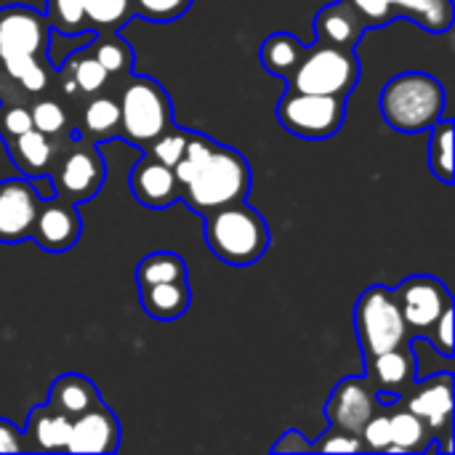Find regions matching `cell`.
Wrapping results in <instances>:
<instances>
[{"mask_svg": "<svg viewBox=\"0 0 455 455\" xmlns=\"http://www.w3.org/2000/svg\"><path fill=\"white\" fill-rule=\"evenodd\" d=\"M133 16L149 21H173L192 8V0H131Z\"/></svg>", "mask_w": 455, "mask_h": 455, "instance_id": "38", "label": "cell"}, {"mask_svg": "<svg viewBox=\"0 0 455 455\" xmlns=\"http://www.w3.org/2000/svg\"><path fill=\"white\" fill-rule=\"evenodd\" d=\"M69 424L64 413L51 408L48 403L37 405L27 416V427L21 432L24 453H51V451H64L69 440Z\"/></svg>", "mask_w": 455, "mask_h": 455, "instance_id": "19", "label": "cell"}, {"mask_svg": "<svg viewBox=\"0 0 455 455\" xmlns=\"http://www.w3.org/2000/svg\"><path fill=\"white\" fill-rule=\"evenodd\" d=\"M173 280H189L187 261L173 251H155L144 256L136 267V285H157V283H173Z\"/></svg>", "mask_w": 455, "mask_h": 455, "instance_id": "30", "label": "cell"}, {"mask_svg": "<svg viewBox=\"0 0 455 455\" xmlns=\"http://www.w3.org/2000/svg\"><path fill=\"white\" fill-rule=\"evenodd\" d=\"M347 117V99L325 96V93H307L288 88L277 101V120L280 125L309 141L333 139Z\"/></svg>", "mask_w": 455, "mask_h": 455, "instance_id": "7", "label": "cell"}, {"mask_svg": "<svg viewBox=\"0 0 455 455\" xmlns=\"http://www.w3.org/2000/svg\"><path fill=\"white\" fill-rule=\"evenodd\" d=\"M392 293H395V301L400 307V315L405 320L411 339L416 336L424 339L437 323V317L448 307H453V296L448 285L432 275H411Z\"/></svg>", "mask_w": 455, "mask_h": 455, "instance_id": "10", "label": "cell"}, {"mask_svg": "<svg viewBox=\"0 0 455 455\" xmlns=\"http://www.w3.org/2000/svg\"><path fill=\"white\" fill-rule=\"evenodd\" d=\"M304 51H307V45L296 35H291V32H272L261 43V48H259V59H261V64H264V69L269 75L291 80V75L299 67Z\"/></svg>", "mask_w": 455, "mask_h": 455, "instance_id": "25", "label": "cell"}, {"mask_svg": "<svg viewBox=\"0 0 455 455\" xmlns=\"http://www.w3.org/2000/svg\"><path fill=\"white\" fill-rule=\"evenodd\" d=\"M99 400H101L99 387L91 379H85L80 373H64L51 384L45 403L51 408H56L59 413H64L67 419H75V416L85 413L88 408H93Z\"/></svg>", "mask_w": 455, "mask_h": 455, "instance_id": "22", "label": "cell"}, {"mask_svg": "<svg viewBox=\"0 0 455 455\" xmlns=\"http://www.w3.org/2000/svg\"><path fill=\"white\" fill-rule=\"evenodd\" d=\"M272 453H312V443L299 432V429H288L280 435V440L272 445Z\"/></svg>", "mask_w": 455, "mask_h": 455, "instance_id": "42", "label": "cell"}, {"mask_svg": "<svg viewBox=\"0 0 455 455\" xmlns=\"http://www.w3.org/2000/svg\"><path fill=\"white\" fill-rule=\"evenodd\" d=\"M365 21L357 16V11L347 0H336L331 5H323L315 16V37L317 43H328L336 48L355 51L357 43L365 35Z\"/></svg>", "mask_w": 455, "mask_h": 455, "instance_id": "18", "label": "cell"}, {"mask_svg": "<svg viewBox=\"0 0 455 455\" xmlns=\"http://www.w3.org/2000/svg\"><path fill=\"white\" fill-rule=\"evenodd\" d=\"M389 405V429H392V443L387 453H427L437 451V443L432 440L429 429L419 416H413L408 408L400 403H387Z\"/></svg>", "mask_w": 455, "mask_h": 455, "instance_id": "23", "label": "cell"}, {"mask_svg": "<svg viewBox=\"0 0 455 455\" xmlns=\"http://www.w3.org/2000/svg\"><path fill=\"white\" fill-rule=\"evenodd\" d=\"M312 453H365V445H363L360 435L331 424L317 437V443H312Z\"/></svg>", "mask_w": 455, "mask_h": 455, "instance_id": "37", "label": "cell"}, {"mask_svg": "<svg viewBox=\"0 0 455 455\" xmlns=\"http://www.w3.org/2000/svg\"><path fill=\"white\" fill-rule=\"evenodd\" d=\"M29 115H32V128H37L40 133L51 139H64L72 131V117H69L67 104L51 93L35 96L29 104Z\"/></svg>", "mask_w": 455, "mask_h": 455, "instance_id": "29", "label": "cell"}, {"mask_svg": "<svg viewBox=\"0 0 455 455\" xmlns=\"http://www.w3.org/2000/svg\"><path fill=\"white\" fill-rule=\"evenodd\" d=\"M424 339H427V344H432L437 349V355L453 357V307H448L437 317V323L432 325V331Z\"/></svg>", "mask_w": 455, "mask_h": 455, "instance_id": "41", "label": "cell"}, {"mask_svg": "<svg viewBox=\"0 0 455 455\" xmlns=\"http://www.w3.org/2000/svg\"><path fill=\"white\" fill-rule=\"evenodd\" d=\"M203 219L211 253L229 267H251L269 248V227L264 216L245 200L216 208Z\"/></svg>", "mask_w": 455, "mask_h": 455, "instance_id": "2", "label": "cell"}, {"mask_svg": "<svg viewBox=\"0 0 455 455\" xmlns=\"http://www.w3.org/2000/svg\"><path fill=\"white\" fill-rule=\"evenodd\" d=\"M83 11L91 32H117L131 16V0H83Z\"/></svg>", "mask_w": 455, "mask_h": 455, "instance_id": "34", "label": "cell"}, {"mask_svg": "<svg viewBox=\"0 0 455 455\" xmlns=\"http://www.w3.org/2000/svg\"><path fill=\"white\" fill-rule=\"evenodd\" d=\"M360 440L365 445V451H376V453H387L389 443H392V429H389V405H381L360 429Z\"/></svg>", "mask_w": 455, "mask_h": 455, "instance_id": "39", "label": "cell"}, {"mask_svg": "<svg viewBox=\"0 0 455 455\" xmlns=\"http://www.w3.org/2000/svg\"><path fill=\"white\" fill-rule=\"evenodd\" d=\"M0 453H24L21 429L5 419H0Z\"/></svg>", "mask_w": 455, "mask_h": 455, "instance_id": "43", "label": "cell"}, {"mask_svg": "<svg viewBox=\"0 0 455 455\" xmlns=\"http://www.w3.org/2000/svg\"><path fill=\"white\" fill-rule=\"evenodd\" d=\"M128 187L133 197L149 208V211H163L179 200V181L173 168L163 165L160 160L144 155L128 173Z\"/></svg>", "mask_w": 455, "mask_h": 455, "instance_id": "17", "label": "cell"}, {"mask_svg": "<svg viewBox=\"0 0 455 455\" xmlns=\"http://www.w3.org/2000/svg\"><path fill=\"white\" fill-rule=\"evenodd\" d=\"M0 72H5V77L16 85L19 96L29 99V96H40V93H48L56 72H53V64L48 56H27V59H19L8 67H0Z\"/></svg>", "mask_w": 455, "mask_h": 455, "instance_id": "26", "label": "cell"}, {"mask_svg": "<svg viewBox=\"0 0 455 455\" xmlns=\"http://www.w3.org/2000/svg\"><path fill=\"white\" fill-rule=\"evenodd\" d=\"M45 21L51 32L59 35H88V19L83 11V0H45Z\"/></svg>", "mask_w": 455, "mask_h": 455, "instance_id": "33", "label": "cell"}, {"mask_svg": "<svg viewBox=\"0 0 455 455\" xmlns=\"http://www.w3.org/2000/svg\"><path fill=\"white\" fill-rule=\"evenodd\" d=\"M59 67L69 72V77L75 80V85H77V91H80L83 99L85 96H93V93H101L109 85V80H112L109 72L99 64V59L91 53L88 45H83L77 53L67 56Z\"/></svg>", "mask_w": 455, "mask_h": 455, "instance_id": "28", "label": "cell"}, {"mask_svg": "<svg viewBox=\"0 0 455 455\" xmlns=\"http://www.w3.org/2000/svg\"><path fill=\"white\" fill-rule=\"evenodd\" d=\"M187 139H189V131L187 128H176V125H168L144 152L155 160H160L163 165L173 168L179 163V157L184 155V147H187Z\"/></svg>", "mask_w": 455, "mask_h": 455, "instance_id": "35", "label": "cell"}, {"mask_svg": "<svg viewBox=\"0 0 455 455\" xmlns=\"http://www.w3.org/2000/svg\"><path fill=\"white\" fill-rule=\"evenodd\" d=\"M251 184L253 173L245 155L227 144H213L211 155L203 160L195 176L179 189V200L187 203L195 213L205 216L216 208L245 200Z\"/></svg>", "mask_w": 455, "mask_h": 455, "instance_id": "1", "label": "cell"}, {"mask_svg": "<svg viewBox=\"0 0 455 455\" xmlns=\"http://www.w3.org/2000/svg\"><path fill=\"white\" fill-rule=\"evenodd\" d=\"M32 128V115H29V104L24 101V96L19 99H3L0 101V139L3 144L16 139L19 133Z\"/></svg>", "mask_w": 455, "mask_h": 455, "instance_id": "36", "label": "cell"}, {"mask_svg": "<svg viewBox=\"0 0 455 455\" xmlns=\"http://www.w3.org/2000/svg\"><path fill=\"white\" fill-rule=\"evenodd\" d=\"M395 16H405L432 35L453 27V0H395Z\"/></svg>", "mask_w": 455, "mask_h": 455, "instance_id": "27", "label": "cell"}, {"mask_svg": "<svg viewBox=\"0 0 455 455\" xmlns=\"http://www.w3.org/2000/svg\"><path fill=\"white\" fill-rule=\"evenodd\" d=\"M389 3H392V8H395V0H389Z\"/></svg>", "mask_w": 455, "mask_h": 455, "instance_id": "44", "label": "cell"}, {"mask_svg": "<svg viewBox=\"0 0 455 455\" xmlns=\"http://www.w3.org/2000/svg\"><path fill=\"white\" fill-rule=\"evenodd\" d=\"M83 235V219L75 203L51 195L43 197L29 229V240L45 253H67L77 245Z\"/></svg>", "mask_w": 455, "mask_h": 455, "instance_id": "12", "label": "cell"}, {"mask_svg": "<svg viewBox=\"0 0 455 455\" xmlns=\"http://www.w3.org/2000/svg\"><path fill=\"white\" fill-rule=\"evenodd\" d=\"M91 53L99 59V64L109 72V77H128L133 69V51L117 32H99L88 43Z\"/></svg>", "mask_w": 455, "mask_h": 455, "instance_id": "31", "label": "cell"}, {"mask_svg": "<svg viewBox=\"0 0 455 455\" xmlns=\"http://www.w3.org/2000/svg\"><path fill=\"white\" fill-rule=\"evenodd\" d=\"M357 83H360V59L355 51L336 48L328 43H315L304 51L299 67L288 80V88L349 99Z\"/></svg>", "mask_w": 455, "mask_h": 455, "instance_id": "5", "label": "cell"}, {"mask_svg": "<svg viewBox=\"0 0 455 455\" xmlns=\"http://www.w3.org/2000/svg\"><path fill=\"white\" fill-rule=\"evenodd\" d=\"M429 168L443 184H453V123L440 117L429 128Z\"/></svg>", "mask_w": 455, "mask_h": 455, "instance_id": "32", "label": "cell"}, {"mask_svg": "<svg viewBox=\"0 0 455 455\" xmlns=\"http://www.w3.org/2000/svg\"><path fill=\"white\" fill-rule=\"evenodd\" d=\"M355 331L365 360L411 341L395 293L387 285H371L363 291L355 304Z\"/></svg>", "mask_w": 455, "mask_h": 455, "instance_id": "6", "label": "cell"}, {"mask_svg": "<svg viewBox=\"0 0 455 455\" xmlns=\"http://www.w3.org/2000/svg\"><path fill=\"white\" fill-rule=\"evenodd\" d=\"M379 107L395 131L424 133L445 112V88L427 72H400L384 85Z\"/></svg>", "mask_w": 455, "mask_h": 455, "instance_id": "3", "label": "cell"}, {"mask_svg": "<svg viewBox=\"0 0 455 455\" xmlns=\"http://www.w3.org/2000/svg\"><path fill=\"white\" fill-rule=\"evenodd\" d=\"M384 403L379 400V392L368 381V376H349L339 381L325 403V419L333 427L349 429L360 435L365 421L381 408Z\"/></svg>", "mask_w": 455, "mask_h": 455, "instance_id": "13", "label": "cell"}, {"mask_svg": "<svg viewBox=\"0 0 455 455\" xmlns=\"http://www.w3.org/2000/svg\"><path fill=\"white\" fill-rule=\"evenodd\" d=\"M139 301L141 309L152 320H179L187 315L192 304V291L189 280H173V283H157V285H144L139 288Z\"/></svg>", "mask_w": 455, "mask_h": 455, "instance_id": "21", "label": "cell"}, {"mask_svg": "<svg viewBox=\"0 0 455 455\" xmlns=\"http://www.w3.org/2000/svg\"><path fill=\"white\" fill-rule=\"evenodd\" d=\"M51 179L53 192L75 205L96 197L107 179V165L99 155V147L83 139L69 144L67 149H59V157L51 168Z\"/></svg>", "mask_w": 455, "mask_h": 455, "instance_id": "8", "label": "cell"}, {"mask_svg": "<svg viewBox=\"0 0 455 455\" xmlns=\"http://www.w3.org/2000/svg\"><path fill=\"white\" fill-rule=\"evenodd\" d=\"M347 3L357 11V16L365 21L368 29H371V27H384V24H389L392 19H397L389 0H347Z\"/></svg>", "mask_w": 455, "mask_h": 455, "instance_id": "40", "label": "cell"}, {"mask_svg": "<svg viewBox=\"0 0 455 455\" xmlns=\"http://www.w3.org/2000/svg\"><path fill=\"white\" fill-rule=\"evenodd\" d=\"M453 373L443 371L435 373L429 379L413 381L403 397L397 400L403 408H408L413 416H419L424 421V427L429 429L432 440H443L440 451L451 453V435H453Z\"/></svg>", "mask_w": 455, "mask_h": 455, "instance_id": "9", "label": "cell"}, {"mask_svg": "<svg viewBox=\"0 0 455 455\" xmlns=\"http://www.w3.org/2000/svg\"><path fill=\"white\" fill-rule=\"evenodd\" d=\"M5 149L13 160V165L29 176V179H37V176H48L56 157H59V139H51L45 133H40L37 128H29L24 133H19L16 139L5 141Z\"/></svg>", "mask_w": 455, "mask_h": 455, "instance_id": "20", "label": "cell"}, {"mask_svg": "<svg viewBox=\"0 0 455 455\" xmlns=\"http://www.w3.org/2000/svg\"><path fill=\"white\" fill-rule=\"evenodd\" d=\"M120 104V131L117 136L133 147L147 149L168 125H173V104L168 91L147 77L128 75L117 96Z\"/></svg>", "mask_w": 455, "mask_h": 455, "instance_id": "4", "label": "cell"}, {"mask_svg": "<svg viewBox=\"0 0 455 455\" xmlns=\"http://www.w3.org/2000/svg\"><path fill=\"white\" fill-rule=\"evenodd\" d=\"M120 131V104L112 93H93L85 96L80 109V133L88 141H104L117 136Z\"/></svg>", "mask_w": 455, "mask_h": 455, "instance_id": "24", "label": "cell"}, {"mask_svg": "<svg viewBox=\"0 0 455 455\" xmlns=\"http://www.w3.org/2000/svg\"><path fill=\"white\" fill-rule=\"evenodd\" d=\"M40 195L27 179L0 181V243L19 245L29 240V229L40 205Z\"/></svg>", "mask_w": 455, "mask_h": 455, "instance_id": "14", "label": "cell"}, {"mask_svg": "<svg viewBox=\"0 0 455 455\" xmlns=\"http://www.w3.org/2000/svg\"><path fill=\"white\" fill-rule=\"evenodd\" d=\"M416 371H419V360L411 341L365 360V376L379 392L381 403H397L403 392L416 381Z\"/></svg>", "mask_w": 455, "mask_h": 455, "instance_id": "15", "label": "cell"}, {"mask_svg": "<svg viewBox=\"0 0 455 455\" xmlns=\"http://www.w3.org/2000/svg\"><path fill=\"white\" fill-rule=\"evenodd\" d=\"M51 27L45 16L29 5L0 8V67L27 56H48Z\"/></svg>", "mask_w": 455, "mask_h": 455, "instance_id": "11", "label": "cell"}, {"mask_svg": "<svg viewBox=\"0 0 455 455\" xmlns=\"http://www.w3.org/2000/svg\"><path fill=\"white\" fill-rule=\"evenodd\" d=\"M120 448V421L99 400L69 424V440L64 453H115Z\"/></svg>", "mask_w": 455, "mask_h": 455, "instance_id": "16", "label": "cell"}]
</instances>
